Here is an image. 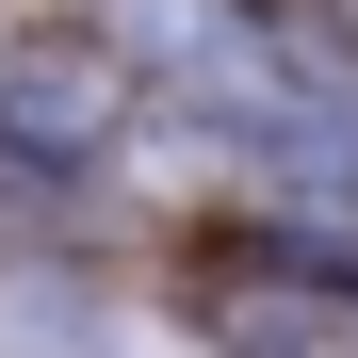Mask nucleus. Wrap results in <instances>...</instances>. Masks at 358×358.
Wrapping results in <instances>:
<instances>
[{"label": "nucleus", "instance_id": "obj_1", "mask_svg": "<svg viewBox=\"0 0 358 358\" xmlns=\"http://www.w3.org/2000/svg\"><path fill=\"white\" fill-rule=\"evenodd\" d=\"M212 358H358V293L342 277H228Z\"/></svg>", "mask_w": 358, "mask_h": 358}]
</instances>
